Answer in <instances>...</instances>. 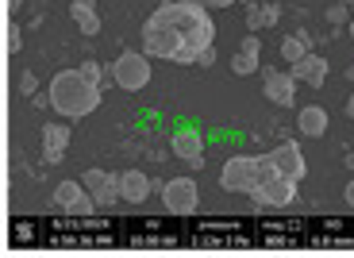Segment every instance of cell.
<instances>
[{"mask_svg":"<svg viewBox=\"0 0 354 258\" xmlns=\"http://www.w3.org/2000/svg\"><path fill=\"white\" fill-rule=\"evenodd\" d=\"M216 39V24L208 16L204 0H177L158 4L151 19L142 24V50L151 58H166L177 66H196L201 50H208Z\"/></svg>","mask_w":354,"mask_h":258,"instance_id":"obj_1","label":"cell"},{"mask_svg":"<svg viewBox=\"0 0 354 258\" xmlns=\"http://www.w3.org/2000/svg\"><path fill=\"white\" fill-rule=\"evenodd\" d=\"M100 93L104 89H100L97 81H88L81 70H62V73H54L50 89H46V100H50V108L58 116L81 120L100 104Z\"/></svg>","mask_w":354,"mask_h":258,"instance_id":"obj_2","label":"cell"},{"mask_svg":"<svg viewBox=\"0 0 354 258\" xmlns=\"http://www.w3.org/2000/svg\"><path fill=\"white\" fill-rule=\"evenodd\" d=\"M250 196H254L258 208H285L297 201V178L277 174L270 154H262V174H258V185L250 189Z\"/></svg>","mask_w":354,"mask_h":258,"instance_id":"obj_3","label":"cell"},{"mask_svg":"<svg viewBox=\"0 0 354 258\" xmlns=\"http://www.w3.org/2000/svg\"><path fill=\"white\" fill-rule=\"evenodd\" d=\"M258 174H262V154L250 158V154H235V158L223 162L220 169V185L227 193H250L258 185Z\"/></svg>","mask_w":354,"mask_h":258,"instance_id":"obj_4","label":"cell"},{"mask_svg":"<svg viewBox=\"0 0 354 258\" xmlns=\"http://www.w3.org/2000/svg\"><path fill=\"white\" fill-rule=\"evenodd\" d=\"M112 73H115V85H120V89L139 93L142 85L151 81V54L147 50H124L112 62Z\"/></svg>","mask_w":354,"mask_h":258,"instance_id":"obj_5","label":"cell"},{"mask_svg":"<svg viewBox=\"0 0 354 258\" xmlns=\"http://www.w3.org/2000/svg\"><path fill=\"white\" fill-rule=\"evenodd\" d=\"M158 193H162L166 212H174V216H193L196 205H201V193H196L193 178H169L166 185H158Z\"/></svg>","mask_w":354,"mask_h":258,"instance_id":"obj_6","label":"cell"},{"mask_svg":"<svg viewBox=\"0 0 354 258\" xmlns=\"http://www.w3.org/2000/svg\"><path fill=\"white\" fill-rule=\"evenodd\" d=\"M81 181H85L88 196L97 201V208H112L115 201H120V178L108 174V169H85Z\"/></svg>","mask_w":354,"mask_h":258,"instance_id":"obj_7","label":"cell"},{"mask_svg":"<svg viewBox=\"0 0 354 258\" xmlns=\"http://www.w3.org/2000/svg\"><path fill=\"white\" fill-rule=\"evenodd\" d=\"M54 205L66 208V212H77V216L97 212V201L88 196L85 181H58V189H54Z\"/></svg>","mask_w":354,"mask_h":258,"instance_id":"obj_8","label":"cell"},{"mask_svg":"<svg viewBox=\"0 0 354 258\" xmlns=\"http://www.w3.org/2000/svg\"><path fill=\"white\" fill-rule=\"evenodd\" d=\"M270 162H274V169L277 174H285V178H297L301 181L304 174H308V162H304V154H301V142H292V139H281L270 151Z\"/></svg>","mask_w":354,"mask_h":258,"instance_id":"obj_9","label":"cell"},{"mask_svg":"<svg viewBox=\"0 0 354 258\" xmlns=\"http://www.w3.org/2000/svg\"><path fill=\"white\" fill-rule=\"evenodd\" d=\"M262 85H266V97L274 100L277 108H292L297 104V77L292 73H277L270 70V66H262Z\"/></svg>","mask_w":354,"mask_h":258,"instance_id":"obj_10","label":"cell"},{"mask_svg":"<svg viewBox=\"0 0 354 258\" xmlns=\"http://www.w3.org/2000/svg\"><path fill=\"white\" fill-rule=\"evenodd\" d=\"M169 147H174V154L185 162V166H193V169L204 166V135L196 131V127H177Z\"/></svg>","mask_w":354,"mask_h":258,"instance_id":"obj_11","label":"cell"},{"mask_svg":"<svg viewBox=\"0 0 354 258\" xmlns=\"http://www.w3.org/2000/svg\"><path fill=\"white\" fill-rule=\"evenodd\" d=\"M115 178H120V201H127V205H142L151 196V189H158L142 169H120Z\"/></svg>","mask_w":354,"mask_h":258,"instance_id":"obj_12","label":"cell"},{"mask_svg":"<svg viewBox=\"0 0 354 258\" xmlns=\"http://www.w3.org/2000/svg\"><path fill=\"white\" fill-rule=\"evenodd\" d=\"M70 139H73V131L66 124H46L43 127V158L50 162V166H54V162H62Z\"/></svg>","mask_w":354,"mask_h":258,"instance_id":"obj_13","label":"cell"},{"mask_svg":"<svg viewBox=\"0 0 354 258\" xmlns=\"http://www.w3.org/2000/svg\"><path fill=\"white\" fill-rule=\"evenodd\" d=\"M289 73L297 81H308V85H324V81H328V58H324V54H304L301 62L297 66H289Z\"/></svg>","mask_w":354,"mask_h":258,"instance_id":"obj_14","label":"cell"},{"mask_svg":"<svg viewBox=\"0 0 354 258\" xmlns=\"http://www.w3.org/2000/svg\"><path fill=\"white\" fill-rule=\"evenodd\" d=\"M281 19V4H262V0H247V31L258 35L266 27H274Z\"/></svg>","mask_w":354,"mask_h":258,"instance_id":"obj_15","label":"cell"},{"mask_svg":"<svg viewBox=\"0 0 354 258\" xmlns=\"http://www.w3.org/2000/svg\"><path fill=\"white\" fill-rule=\"evenodd\" d=\"M297 127H301V135H308V139H319V135L328 131V112L319 104H304L301 112H297Z\"/></svg>","mask_w":354,"mask_h":258,"instance_id":"obj_16","label":"cell"},{"mask_svg":"<svg viewBox=\"0 0 354 258\" xmlns=\"http://www.w3.org/2000/svg\"><path fill=\"white\" fill-rule=\"evenodd\" d=\"M70 16L77 19L81 35H100V16H97V0H70Z\"/></svg>","mask_w":354,"mask_h":258,"instance_id":"obj_17","label":"cell"},{"mask_svg":"<svg viewBox=\"0 0 354 258\" xmlns=\"http://www.w3.org/2000/svg\"><path fill=\"white\" fill-rule=\"evenodd\" d=\"M304 54H312V35H308V31H297V35H285L281 39V58L289 66H297Z\"/></svg>","mask_w":354,"mask_h":258,"instance_id":"obj_18","label":"cell"},{"mask_svg":"<svg viewBox=\"0 0 354 258\" xmlns=\"http://www.w3.org/2000/svg\"><path fill=\"white\" fill-rule=\"evenodd\" d=\"M231 70L239 73V77H250V73H258V70H262V54L235 50V58H231Z\"/></svg>","mask_w":354,"mask_h":258,"instance_id":"obj_19","label":"cell"},{"mask_svg":"<svg viewBox=\"0 0 354 258\" xmlns=\"http://www.w3.org/2000/svg\"><path fill=\"white\" fill-rule=\"evenodd\" d=\"M77 70L85 73L88 81H97L100 89H108V85H115V73H112V66H100V62H81Z\"/></svg>","mask_w":354,"mask_h":258,"instance_id":"obj_20","label":"cell"},{"mask_svg":"<svg viewBox=\"0 0 354 258\" xmlns=\"http://www.w3.org/2000/svg\"><path fill=\"white\" fill-rule=\"evenodd\" d=\"M19 35H24V31H19V27L8 19V27H4V54H8V58L19 50V46H24V39H19Z\"/></svg>","mask_w":354,"mask_h":258,"instance_id":"obj_21","label":"cell"},{"mask_svg":"<svg viewBox=\"0 0 354 258\" xmlns=\"http://www.w3.org/2000/svg\"><path fill=\"white\" fill-rule=\"evenodd\" d=\"M346 16H351V8H346V4H331L328 8V24H346Z\"/></svg>","mask_w":354,"mask_h":258,"instance_id":"obj_22","label":"cell"},{"mask_svg":"<svg viewBox=\"0 0 354 258\" xmlns=\"http://www.w3.org/2000/svg\"><path fill=\"white\" fill-rule=\"evenodd\" d=\"M39 89V81H35V73H24V77H19V93H24V97H31V93Z\"/></svg>","mask_w":354,"mask_h":258,"instance_id":"obj_23","label":"cell"},{"mask_svg":"<svg viewBox=\"0 0 354 258\" xmlns=\"http://www.w3.org/2000/svg\"><path fill=\"white\" fill-rule=\"evenodd\" d=\"M196 66H201V70H208V66H216V46H208V50H201V58H196Z\"/></svg>","mask_w":354,"mask_h":258,"instance_id":"obj_24","label":"cell"},{"mask_svg":"<svg viewBox=\"0 0 354 258\" xmlns=\"http://www.w3.org/2000/svg\"><path fill=\"white\" fill-rule=\"evenodd\" d=\"M19 8H24V0H4V16H8V19L16 16Z\"/></svg>","mask_w":354,"mask_h":258,"instance_id":"obj_25","label":"cell"},{"mask_svg":"<svg viewBox=\"0 0 354 258\" xmlns=\"http://www.w3.org/2000/svg\"><path fill=\"white\" fill-rule=\"evenodd\" d=\"M208 8H231V4H239V0H204Z\"/></svg>","mask_w":354,"mask_h":258,"instance_id":"obj_26","label":"cell"},{"mask_svg":"<svg viewBox=\"0 0 354 258\" xmlns=\"http://www.w3.org/2000/svg\"><path fill=\"white\" fill-rule=\"evenodd\" d=\"M343 196H346V205H351V208H354V178H351V181H346V193H343Z\"/></svg>","mask_w":354,"mask_h":258,"instance_id":"obj_27","label":"cell"},{"mask_svg":"<svg viewBox=\"0 0 354 258\" xmlns=\"http://www.w3.org/2000/svg\"><path fill=\"white\" fill-rule=\"evenodd\" d=\"M343 162H346V169H354V151H346V158H343Z\"/></svg>","mask_w":354,"mask_h":258,"instance_id":"obj_28","label":"cell"},{"mask_svg":"<svg viewBox=\"0 0 354 258\" xmlns=\"http://www.w3.org/2000/svg\"><path fill=\"white\" fill-rule=\"evenodd\" d=\"M346 116H351V120H354V97H351V100H346Z\"/></svg>","mask_w":354,"mask_h":258,"instance_id":"obj_29","label":"cell"},{"mask_svg":"<svg viewBox=\"0 0 354 258\" xmlns=\"http://www.w3.org/2000/svg\"><path fill=\"white\" fill-rule=\"evenodd\" d=\"M346 81H354V62H351V66H346Z\"/></svg>","mask_w":354,"mask_h":258,"instance_id":"obj_30","label":"cell"},{"mask_svg":"<svg viewBox=\"0 0 354 258\" xmlns=\"http://www.w3.org/2000/svg\"><path fill=\"white\" fill-rule=\"evenodd\" d=\"M343 4H346V8H351V4H354V0H343Z\"/></svg>","mask_w":354,"mask_h":258,"instance_id":"obj_31","label":"cell"},{"mask_svg":"<svg viewBox=\"0 0 354 258\" xmlns=\"http://www.w3.org/2000/svg\"><path fill=\"white\" fill-rule=\"evenodd\" d=\"M351 35H354V19H351Z\"/></svg>","mask_w":354,"mask_h":258,"instance_id":"obj_32","label":"cell"}]
</instances>
